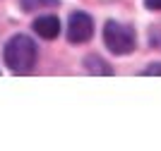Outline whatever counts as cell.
<instances>
[{
	"instance_id": "8992f818",
	"label": "cell",
	"mask_w": 161,
	"mask_h": 151,
	"mask_svg": "<svg viewBox=\"0 0 161 151\" xmlns=\"http://www.w3.org/2000/svg\"><path fill=\"white\" fill-rule=\"evenodd\" d=\"M60 0H19V5L24 12H34V10H41V7H55Z\"/></svg>"
},
{
	"instance_id": "277c9868",
	"label": "cell",
	"mask_w": 161,
	"mask_h": 151,
	"mask_svg": "<svg viewBox=\"0 0 161 151\" xmlns=\"http://www.w3.org/2000/svg\"><path fill=\"white\" fill-rule=\"evenodd\" d=\"M34 31L39 34L41 39L51 41L60 34V19L55 14H41L39 19H34Z\"/></svg>"
},
{
	"instance_id": "7a4b0ae2",
	"label": "cell",
	"mask_w": 161,
	"mask_h": 151,
	"mask_svg": "<svg viewBox=\"0 0 161 151\" xmlns=\"http://www.w3.org/2000/svg\"><path fill=\"white\" fill-rule=\"evenodd\" d=\"M103 43L115 55H128V53L135 51V34L125 24L106 22V26H103Z\"/></svg>"
},
{
	"instance_id": "6da1fadb",
	"label": "cell",
	"mask_w": 161,
	"mask_h": 151,
	"mask_svg": "<svg viewBox=\"0 0 161 151\" xmlns=\"http://www.w3.org/2000/svg\"><path fill=\"white\" fill-rule=\"evenodd\" d=\"M3 58H5V65L17 74H27L34 70L36 65V58H39V51H36V43L29 39L27 34H17L5 43V51H3Z\"/></svg>"
},
{
	"instance_id": "52a82bcc",
	"label": "cell",
	"mask_w": 161,
	"mask_h": 151,
	"mask_svg": "<svg viewBox=\"0 0 161 151\" xmlns=\"http://www.w3.org/2000/svg\"><path fill=\"white\" fill-rule=\"evenodd\" d=\"M142 74H149V77H152V74H161V62H154V65H149Z\"/></svg>"
},
{
	"instance_id": "ba28073f",
	"label": "cell",
	"mask_w": 161,
	"mask_h": 151,
	"mask_svg": "<svg viewBox=\"0 0 161 151\" xmlns=\"http://www.w3.org/2000/svg\"><path fill=\"white\" fill-rule=\"evenodd\" d=\"M144 5L149 10H161V0H144Z\"/></svg>"
},
{
	"instance_id": "5b68a950",
	"label": "cell",
	"mask_w": 161,
	"mask_h": 151,
	"mask_svg": "<svg viewBox=\"0 0 161 151\" xmlns=\"http://www.w3.org/2000/svg\"><path fill=\"white\" fill-rule=\"evenodd\" d=\"M84 67H87L89 74H103V77H111V74H113V67L108 65L106 60H101L99 55H87Z\"/></svg>"
},
{
	"instance_id": "3957f363",
	"label": "cell",
	"mask_w": 161,
	"mask_h": 151,
	"mask_svg": "<svg viewBox=\"0 0 161 151\" xmlns=\"http://www.w3.org/2000/svg\"><path fill=\"white\" fill-rule=\"evenodd\" d=\"M94 34V22L87 12H72L67 22V39L70 43H87Z\"/></svg>"
}]
</instances>
